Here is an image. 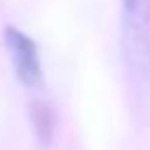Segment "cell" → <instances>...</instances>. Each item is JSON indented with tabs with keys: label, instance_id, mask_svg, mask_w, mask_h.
I'll return each instance as SVG.
<instances>
[{
	"label": "cell",
	"instance_id": "1",
	"mask_svg": "<svg viewBox=\"0 0 150 150\" xmlns=\"http://www.w3.org/2000/svg\"><path fill=\"white\" fill-rule=\"evenodd\" d=\"M122 28L129 66L150 87V0H122Z\"/></svg>",
	"mask_w": 150,
	"mask_h": 150
},
{
	"label": "cell",
	"instance_id": "2",
	"mask_svg": "<svg viewBox=\"0 0 150 150\" xmlns=\"http://www.w3.org/2000/svg\"><path fill=\"white\" fill-rule=\"evenodd\" d=\"M5 45L12 54V63L19 80L26 87H38L42 82V68L35 42L16 28H5Z\"/></svg>",
	"mask_w": 150,
	"mask_h": 150
}]
</instances>
